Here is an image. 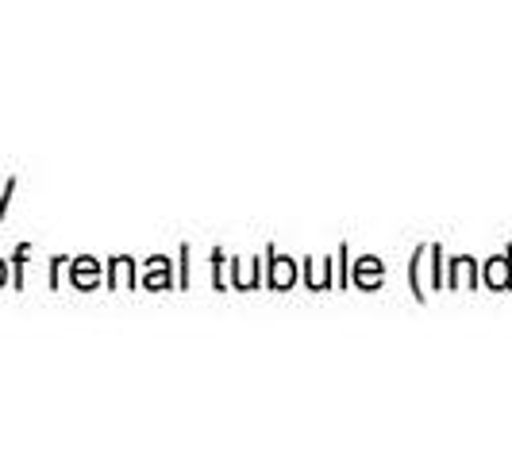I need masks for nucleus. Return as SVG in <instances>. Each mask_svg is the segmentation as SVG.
<instances>
[{"label": "nucleus", "mask_w": 512, "mask_h": 462, "mask_svg": "<svg viewBox=\"0 0 512 462\" xmlns=\"http://www.w3.org/2000/svg\"><path fill=\"white\" fill-rule=\"evenodd\" d=\"M0 282H4V262H0Z\"/></svg>", "instance_id": "nucleus-1"}]
</instances>
